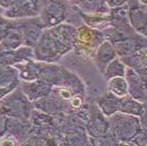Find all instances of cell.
<instances>
[{
  "mask_svg": "<svg viewBox=\"0 0 147 146\" xmlns=\"http://www.w3.org/2000/svg\"><path fill=\"white\" fill-rule=\"evenodd\" d=\"M77 28L69 23H61L44 29L34 46V59L45 63H56L74 49Z\"/></svg>",
  "mask_w": 147,
  "mask_h": 146,
  "instance_id": "obj_1",
  "label": "cell"
},
{
  "mask_svg": "<svg viewBox=\"0 0 147 146\" xmlns=\"http://www.w3.org/2000/svg\"><path fill=\"white\" fill-rule=\"evenodd\" d=\"M33 109V102L23 93L20 85L0 102V113L7 118L30 120Z\"/></svg>",
  "mask_w": 147,
  "mask_h": 146,
  "instance_id": "obj_2",
  "label": "cell"
},
{
  "mask_svg": "<svg viewBox=\"0 0 147 146\" xmlns=\"http://www.w3.org/2000/svg\"><path fill=\"white\" fill-rule=\"evenodd\" d=\"M105 40V35L101 30L92 29L88 25H80L77 28L76 41L74 51L80 56L92 57L99 45Z\"/></svg>",
  "mask_w": 147,
  "mask_h": 146,
  "instance_id": "obj_3",
  "label": "cell"
},
{
  "mask_svg": "<svg viewBox=\"0 0 147 146\" xmlns=\"http://www.w3.org/2000/svg\"><path fill=\"white\" fill-rule=\"evenodd\" d=\"M110 132L114 137L119 140L129 141L134 139V136L138 133L141 128V122L138 121L134 116H127L121 118L117 113L110 116Z\"/></svg>",
  "mask_w": 147,
  "mask_h": 146,
  "instance_id": "obj_4",
  "label": "cell"
},
{
  "mask_svg": "<svg viewBox=\"0 0 147 146\" xmlns=\"http://www.w3.org/2000/svg\"><path fill=\"white\" fill-rule=\"evenodd\" d=\"M13 28H16L21 33L23 37V45L33 49L45 29L40 17L13 20Z\"/></svg>",
  "mask_w": 147,
  "mask_h": 146,
  "instance_id": "obj_5",
  "label": "cell"
},
{
  "mask_svg": "<svg viewBox=\"0 0 147 146\" xmlns=\"http://www.w3.org/2000/svg\"><path fill=\"white\" fill-rule=\"evenodd\" d=\"M68 16V7L65 0H49L44 3L40 18L45 29L63 23Z\"/></svg>",
  "mask_w": 147,
  "mask_h": 146,
  "instance_id": "obj_6",
  "label": "cell"
},
{
  "mask_svg": "<svg viewBox=\"0 0 147 146\" xmlns=\"http://www.w3.org/2000/svg\"><path fill=\"white\" fill-rule=\"evenodd\" d=\"M44 3L42 0H14L12 5L5 10L3 16L8 19H26L38 17Z\"/></svg>",
  "mask_w": 147,
  "mask_h": 146,
  "instance_id": "obj_7",
  "label": "cell"
},
{
  "mask_svg": "<svg viewBox=\"0 0 147 146\" xmlns=\"http://www.w3.org/2000/svg\"><path fill=\"white\" fill-rule=\"evenodd\" d=\"M86 130L89 136L93 139H100L107 135L110 130V122L97 105H92L90 109V116L86 123Z\"/></svg>",
  "mask_w": 147,
  "mask_h": 146,
  "instance_id": "obj_8",
  "label": "cell"
},
{
  "mask_svg": "<svg viewBox=\"0 0 147 146\" xmlns=\"http://www.w3.org/2000/svg\"><path fill=\"white\" fill-rule=\"evenodd\" d=\"M20 87L23 93L32 102L49 96L53 89V85H51L49 82L43 79L31 80V81L20 80Z\"/></svg>",
  "mask_w": 147,
  "mask_h": 146,
  "instance_id": "obj_9",
  "label": "cell"
},
{
  "mask_svg": "<svg viewBox=\"0 0 147 146\" xmlns=\"http://www.w3.org/2000/svg\"><path fill=\"white\" fill-rule=\"evenodd\" d=\"M34 58V49L22 45L16 49L0 51V64L7 66H14L19 63H23Z\"/></svg>",
  "mask_w": 147,
  "mask_h": 146,
  "instance_id": "obj_10",
  "label": "cell"
},
{
  "mask_svg": "<svg viewBox=\"0 0 147 146\" xmlns=\"http://www.w3.org/2000/svg\"><path fill=\"white\" fill-rule=\"evenodd\" d=\"M31 131V122L30 120L23 119H16V118H7L5 133L11 135L14 137L17 142L24 143L30 136Z\"/></svg>",
  "mask_w": 147,
  "mask_h": 146,
  "instance_id": "obj_11",
  "label": "cell"
},
{
  "mask_svg": "<svg viewBox=\"0 0 147 146\" xmlns=\"http://www.w3.org/2000/svg\"><path fill=\"white\" fill-rule=\"evenodd\" d=\"M92 57L94 59L96 66L98 67L100 73L102 74L105 69V67L108 66V64L111 61H113L115 57H117V54L113 44L109 40L105 39L103 42L99 45V47L97 49L96 53Z\"/></svg>",
  "mask_w": 147,
  "mask_h": 146,
  "instance_id": "obj_12",
  "label": "cell"
},
{
  "mask_svg": "<svg viewBox=\"0 0 147 146\" xmlns=\"http://www.w3.org/2000/svg\"><path fill=\"white\" fill-rule=\"evenodd\" d=\"M73 9L80 16V18L84 20L85 24L90 26L92 29H97V30H104L108 29L111 24V18L110 16H105V14H97V13H87L82 11V9H80L78 7L73 6Z\"/></svg>",
  "mask_w": 147,
  "mask_h": 146,
  "instance_id": "obj_13",
  "label": "cell"
},
{
  "mask_svg": "<svg viewBox=\"0 0 147 146\" xmlns=\"http://www.w3.org/2000/svg\"><path fill=\"white\" fill-rule=\"evenodd\" d=\"M129 22L138 33L147 36V8L138 2V5L132 7L129 11Z\"/></svg>",
  "mask_w": 147,
  "mask_h": 146,
  "instance_id": "obj_14",
  "label": "cell"
},
{
  "mask_svg": "<svg viewBox=\"0 0 147 146\" xmlns=\"http://www.w3.org/2000/svg\"><path fill=\"white\" fill-rule=\"evenodd\" d=\"M143 41H145L143 37H141V39L129 37V39H121V40H117V41L111 43L113 44L117 56L124 57V56L136 53L137 51L144 49L142 45Z\"/></svg>",
  "mask_w": 147,
  "mask_h": 146,
  "instance_id": "obj_15",
  "label": "cell"
},
{
  "mask_svg": "<svg viewBox=\"0 0 147 146\" xmlns=\"http://www.w3.org/2000/svg\"><path fill=\"white\" fill-rule=\"evenodd\" d=\"M120 101L121 98L114 96L110 91L104 92L103 95L97 98V107L107 118H110L111 116L119 112Z\"/></svg>",
  "mask_w": 147,
  "mask_h": 146,
  "instance_id": "obj_16",
  "label": "cell"
},
{
  "mask_svg": "<svg viewBox=\"0 0 147 146\" xmlns=\"http://www.w3.org/2000/svg\"><path fill=\"white\" fill-rule=\"evenodd\" d=\"M145 110V105L141 103L140 101H136L135 99L131 97L121 98L120 105H119V112L123 114H129V116H141L142 113Z\"/></svg>",
  "mask_w": 147,
  "mask_h": 146,
  "instance_id": "obj_17",
  "label": "cell"
},
{
  "mask_svg": "<svg viewBox=\"0 0 147 146\" xmlns=\"http://www.w3.org/2000/svg\"><path fill=\"white\" fill-rule=\"evenodd\" d=\"M108 90L119 98L126 97L129 93V81L123 76L110 78L108 80Z\"/></svg>",
  "mask_w": 147,
  "mask_h": 146,
  "instance_id": "obj_18",
  "label": "cell"
},
{
  "mask_svg": "<svg viewBox=\"0 0 147 146\" xmlns=\"http://www.w3.org/2000/svg\"><path fill=\"white\" fill-rule=\"evenodd\" d=\"M23 45V37L16 28H12L0 42V51L16 49Z\"/></svg>",
  "mask_w": 147,
  "mask_h": 146,
  "instance_id": "obj_19",
  "label": "cell"
},
{
  "mask_svg": "<svg viewBox=\"0 0 147 146\" xmlns=\"http://www.w3.org/2000/svg\"><path fill=\"white\" fill-rule=\"evenodd\" d=\"M126 65L124 64V62L119 58V57H115L113 61H111L108 66L105 67L104 72L102 73L103 77L107 80H109L110 78H113V77H117V76H123L125 77L126 76Z\"/></svg>",
  "mask_w": 147,
  "mask_h": 146,
  "instance_id": "obj_20",
  "label": "cell"
},
{
  "mask_svg": "<svg viewBox=\"0 0 147 146\" xmlns=\"http://www.w3.org/2000/svg\"><path fill=\"white\" fill-rule=\"evenodd\" d=\"M19 79L18 69L14 66L0 64V87H6Z\"/></svg>",
  "mask_w": 147,
  "mask_h": 146,
  "instance_id": "obj_21",
  "label": "cell"
},
{
  "mask_svg": "<svg viewBox=\"0 0 147 146\" xmlns=\"http://www.w3.org/2000/svg\"><path fill=\"white\" fill-rule=\"evenodd\" d=\"M13 28L12 19L6 18L3 14H0V42L3 40V37L7 35V33Z\"/></svg>",
  "mask_w": 147,
  "mask_h": 146,
  "instance_id": "obj_22",
  "label": "cell"
},
{
  "mask_svg": "<svg viewBox=\"0 0 147 146\" xmlns=\"http://www.w3.org/2000/svg\"><path fill=\"white\" fill-rule=\"evenodd\" d=\"M20 85V79L13 81L12 84H10L9 86H6V87H0V102L3 98L8 96L11 91H13L18 86Z\"/></svg>",
  "mask_w": 147,
  "mask_h": 146,
  "instance_id": "obj_23",
  "label": "cell"
},
{
  "mask_svg": "<svg viewBox=\"0 0 147 146\" xmlns=\"http://www.w3.org/2000/svg\"><path fill=\"white\" fill-rule=\"evenodd\" d=\"M136 55L138 57V61H140L142 66L147 68V46L144 47V49H140V51H137Z\"/></svg>",
  "mask_w": 147,
  "mask_h": 146,
  "instance_id": "obj_24",
  "label": "cell"
},
{
  "mask_svg": "<svg viewBox=\"0 0 147 146\" xmlns=\"http://www.w3.org/2000/svg\"><path fill=\"white\" fill-rule=\"evenodd\" d=\"M127 0H105L107 6L109 8H117V7L124 6V3Z\"/></svg>",
  "mask_w": 147,
  "mask_h": 146,
  "instance_id": "obj_25",
  "label": "cell"
},
{
  "mask_svg": "<svg viewBox=\"0 0 147 146\" xmlns=\"http://www.w3.org/2000/svg\"><path fill=\"white\" fill-rule=\"evenodd\" d=\"M6 120L7 116H5L3 114L0 113V137L3 135L5 133V128H6Z\"/></svg>",
  "mask_w": 147,
  "mask_h": 146,
  "instance_id": "obj_26",
  "label": "cell"
},
{
  "mask_svg": "<svg viewBox=\"0 0 147 146\" xmlns=\"http://www.w3.org/2000/svg\"><path fill=\"white\" fill-rule=\"evenodd\" d=\"M141 124L143 128H145L147 130V110L145 109L144 112L142 113L141 116Z\"/></svg>",
  "mask_w": 147,
  "mask_h": 146,
  "instance_id": "obj_27",
  "label": "cell"
},
{
  "mask_svg": "<svg viewBox=\"0 0 147 146\" xmlns=\"http://www.w3.org/2000/svg\"><path fill=\"white\" fill-rule=\"evenodd\" d=\"M14 0H0V7L2 8V9H8L9 7L12 5V2Z\"/></svg>",
  "mask_w": 147,
  "mask_h": 146,
  "instance_id": "obj_28",
  "label": "cell"
},
{
  "mask_svg": "<svg viewBox=\"0 0 147 146\" xmlns=\"http://www.w3.org/2000/svg\"><path fill=\"white\" fill-rule=\"evenodd\" d=\"M138 2H140L141 5H143L144 7H146L147 8V0H138Z\"/></svg>",
  "mask_w": 147,
  "mask_h": 146,
  "instance_id": "obj_29",
  "label": "cell"
},
{
  "mask_svg": "<svg viewBox=\"0 0 147 146\" xmlns=\"http://www.w3.org/2000/svg\"><path fill=\"white\" fill-rule=\"evenodd\" d=\"M47 1H49V0H42V2H43V3H45V2H47Z\"/></svg>",
  "mask_w": 147,
  "mask_h": 146,
  "instance_id": "obj_30",
  "label": "cell"
},
{
  "mask_svg": "<svg viewBox=\"0 0 147 146\" xmlns=\"http://www.w3.org/2000/svg\"><path fill=\"white\" fill-rule=\"evenodd\" d=\"M65 1H71V0H65Z\"/></svg>",
  "mask_w": 147,
  "mask_h": 146,
  "instance_id": "obj_31",
  "label": "cell"
}]
</instances>
